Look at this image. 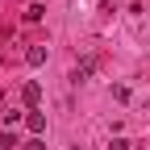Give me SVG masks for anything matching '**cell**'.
Instances as JSON below:
<instances>
[{
    "label": "cell",
    "instance_id": "1",
    "mask_svg": "<svg viewBox=\"0 0 150 150\" xmlns=\"http://www.w3.org/2000/svg\"><path fill=\"white\" fill-rule=\"evenodd\" d=\"M21 100H25L29 108H38V100H42V83H33V79H29V83L21 88Z\"/></svg>",
    "mask_w": 150,
    "mask_h": 150
},
{
    "label": "cell",
    "instance_id": "5",
    "mask_svg": "<svg viewBox=\"0 0 150 150\" xmlns=\"http://www.w3.org/2000/svg\"><path fill=\"white\" fill-rule=\"evenodd\" d=\"M42 13H46L42 4H29V13H25V21H42Z\"/></svg>",
    "mask_w": 150,
    "mask_h": 150
},
{
    "label": "cell",
    "instance_id": "7",
    "mask_svg": "<svg viewBox=\"0 0 150 150\" xmlns=\"http://www.w3.org/2000/svg\"><path fill=\"white\" fill-rule=\"evenodd\" d=\"M25 150H46V146H42V138H33V142H25Z\"/></svg>",
    "mask_w": 150,
    "mask_h": 150
},
{
    "label": "cell",
    "instance_id": "6",
    "mask_svg": "<svg viewBox=\"0 0 150 150\" xmlns=\"http://www.w3.org/2000/svg\"><path fill=\"white\" fill-rule=\"evenodd\" d=\"M108 150H129V142H125V138H112V142H108Z\"/></svg>",
    "mask_w": 150,
    "mask_h": 150
},
{
    "label": "cell",
    "instance_id": "3",
    "mask_svg": "<svg viewBox=\"0 0 150 150\" xmlns=\"http://www.w3.org/2000/svg\"><path fill=\"white\" fill-rule=\"evenodd\" d=\"M25 63H29V67H42V63H46V46H29V50H25Z\"/></svg>",
    "mask_w": 150,
    "mask_h": 150
},
{
    "label": "cell",
    "instance_id": "2",
    "mask_svg": "<svg viewBox=\"0 0 150 150\" xmlns=\"http://www.w3.org/2000/svg\"><path fill=\"white\" fill-rule=\"evenodd\" d=\"M25 125H29V134H46V117L38 108H29V117H25Z\"/></svg>",
    "mask_w": 150,
    "mask_h": 150
},
{
    "label": "cell",
    "instance_id": "4",
    "mask_svg": "<svg viewBox=\"0 0 150 150\" xmlns=\"http://www.w3.org/2000/svg\"><path fill=\"white\" fill-rule=\"evenodd\" d=\"M13 146H17V138L8 134V129H0V150H13Z\"/></svg>",
    "mask_w": 150,
    "mask_h": 150
}]
</instances>
